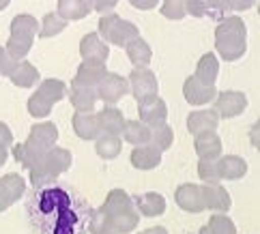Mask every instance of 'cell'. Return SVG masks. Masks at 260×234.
Instances as JSON below:
<instances>
[{"label": "cell", "instance_id": "obj_1", "mask_svg": "<svg viewBox=\"0 0 260 234\" xmlns=\"http://www.w3.org/2000/svg\"><path fill=\"white\" fill-rule=\"evenodd\" d=\"M215 52L221 60L235 62L247 52V26L239 15H226L215 28Z\"/></svg>", "mask_w": 260, "mask_h": 234}, {"label": "cell", "instance_id": "obj_2", "mask_svg": "<svg viewBox=\"0 0 260 234\" xmlns=\"http://www.w3.org/2000/svg\"><path fill=\"white\" fill-rule=\"evenodd\" d=\"M13 159L17 163H22L26 170L30 172V183L32 187H41L48 179H52L50 172L45 170V151H41L39 146H35L32 142H20L13 144Z\"/></svg>", "mask_w": 260, "mask_h": 234}, {"label": "cell", "instance_id": "obj_3", "mask_svg": "<svg viewBox=\"0 0 260 234\" xmlns=\"http://www.w3.org/2000/svg\"><path fill=\"white\" fill-rule=\"evenodd\" d=\"M99 37L104 41H108L110 45L125 48L129 41L140 37V28L134 22L118 17L116 13H106L104 17H99Z\"/></svg>", "mask_w": 260, "mask_h": 234}, {"label": "cell", "instance_id": "obj_4", "mask_svg": "<svg viewBox=\"0 0 260 234\" xmlns=\"http://www.w3.org/2000/svg\"><path fill=\"white\" fill-rule=\"evenodd\" d=\"M138 118L146 123L151 129H157L168 123V106L166 101L157 95H148L144 99L138 101Z\"/></svg>", "mask_w": 260, "mask_h": 234}, {"label": "cell", "instance_id": "obj_5", "mask_svg": "<svg viewBox=\"0 0 260 234\" xmlns=\"http://www.w3.org/2000/svg\"><path fill=\"white\" fill-rule=\"evenodd\" d=\"M213 108L219 118H237L247 110V95L241 90H221L217 92Z\"/></svg>", "mask_w": 260, "mask_h": 234}, {"label": "cell", "instance_id": "obj_6", "mask_svg": "<svg viewBox=\"0 0 260 234\" xmlns=\"http://www.w3.org/2000/svg\"><path fill=\"white\" fill-rule=\"evenodd\" d=\"M127 82H129V92L136 97V101H140L148 95H155L157 88H159L157 76L148 67H134Z\"/></svg>", "mask_w": 260, "mask_h": 234}, {"label": "cell", "instance_id": "obj_7", "mask_svg": "<svg viewBox=\"0 0 260 234\" xmlns=\"http://www.w3.org/2000/svg\"><path fill=\"white\" fill-rule=\"evenodd\" d=\"M183 97L189 106H207L213 104L217 97V88L215 86H209V84L200 82L196 76H189L187 80L183 82Z\"/></svg>", "mask_w": 260, "mask_h": 234}, {"label": "cell", "instance_id": "obj_8", "mask_svg": "<svg viewBox=\"0 0 260 234\" xmlns=\"http://www.w3.org/2000/svg\"><path fill=\"white\" fill-rule=\"evenodd\" d=\"M174 202L176 207L185 213H202L204 209V198H202V187L196 183H183L176 187L174 191Z\"/></svg>", "mask_w": 260, "mask_h": 234}, {"label": "cell", "instance_id": "obj_9", "mask_svg": "<svg viewBox=\"0 0 260 234\" xmlns=\"http://www.w3.org/2000/svg\"><path fill=\"white\" fill-rule=\"evenodd\" d=\"M129 92V82L127 78L118 76V73H108L106 80L99 84L97 88V97L99 101H104L106 106H116L120 99Z\"/></svg>", "mask_w": 260, "mask_h": 234}, {"label": "cell", "instance_id": "obj_10", "mask_svg": "<svg viewBox=\"0 0 260 234\" xmlns=\"http://www.w3.org/2000/svg\"><path fill=\"white\" fill-rule=\"evenodd\" d=\"M161 155H164V151L159 146H157L155 142H148V144H142V146H134L132 155H129V163H132L136 170L148 172V170L159 168Z\"/></svg>", "mask_w": 260, "mask_h": 234}, {"label": "cell", "instance_id": "obj_11", "mask_svg": "<svg viewBox=\"0 0 260 234\" xmlns=\"http://www.w3.org/2000/svg\"><path fill=\"white\" fill-rule=\"evenodd\" d=\"M108 67L106 62H88V60H82V64L78 67L76 76H73L71 84H78V86H84V88H99V84L106 80L108 76Z\"/></svg>", "mask_w": 260, "mask_h": 234}, {"label": "cell", "instance_id": "obj_12", "mask_svg": "<svg viewBox=\"0 0 260 234\" xmlns=\"http://www.w3.org/2000/svg\"><path fill=\"white\" fill-rule=\"evenodd\" d=\"M80 56L88 62H106L110 56V43L99 37V32H88L80 41Z\"/></svg>", "mask_w": 260, "mask_h": 234}, {"label": "cell", "instance_id": "obj_13", "mask_svg": "<svg viewBox=\"0 0 260 234\" xmlns=\"http://www.w3.org/2000/svg\"><path fill=\"white\" fill-rule=\"evenodd\" d=\"M202 198H204V209L213 213H226L232 207V198L226 187L219 183H204L202 185Z\"/></svg>", "mask_w": 260, "mask_h": 234}, {"label": "cell", "instance_id": "obj_14", "mask_svg": "<svg viewBox=\"0 0 260 234\" xmlns=\"http://www.w3.org/2000/svg\"><path fill=\"white\" fill-rule=\"evenodd\" d=\"M219 114L215 108H202V110H193L187 116V131L191 136L204 133V131H217L219 127Z\"/></svg>", "mask_w": 260, "mask_h": 234}, {"label": "cell", "instance_id": "obj_15", "mask_svg": "<svg viewBox=\"0 0 260 234\" xmlns=\"http://www.w3.org/2000/svg\"><path fill=\"white\" fill-rule=\"evenodd\" d=\"M193 151L200 159H219L224 144L217 131H204V133L193 136Z\"/></svg>", "mask_w": 260, "mask_h": 234}, {"label": "cell", "instance_id": "obj_16", "mask_svg": "<svg viewBox=\"0 0 260 234\" xmlns=\"http://www.w3.org/2000/svg\"><path fill=\"white\" fill-rule=\"evenodd\" d=\"M26 193V179L22 174H5L0 176V198L7 202V207H13L15 202H20Z\"/></svg>", "mask_w": 260, "mask_h": 234}, {"label": "cell", "instance_id": "obj_17", "mask_svg": "<svg viewBox=\"0 0 260 234\" xmlns=\"http://www.w3.org/2000/svg\"><path fill=\"white\" fill-rule=\"evenodd\" d=\"M71 127H73V133L80 140H88V142H95L101 136L97 114H92V112H76L71 118Z\"/></svg>", "mask_w": 260, "mask_h": 234}, {"label": "cell", "instance_id": "obj_18", "mask_svg": "<svg viewBox=\"0 0 260 234\" xmlns=\"http://www.w3.org/2000/svg\"><path fill=\"white\" fill-rule=\"evenodd\" d=\"M97 123L101 133H114V136H123L127 118L123 114V110H118L116 106H106L104 110H99L97 114Z\"/></svg>", "mask_w": 260, "mask_h": 234}, {"label": "cell", "instance_id": "obj_19", "mask_svg": "<svg viewBox=\"0 0 260 234\" xmlns=\"http://www.w3.org/2000/svg\"><path fill=\"white\" fill-rule=\"evenodd\" d=\"M134 204H136V211L140 213L142 217H148V219L161 217V215L166 213V198L161 193H157V191L140 193L134 200Z\"/></svg>", "mask_w": 260, "mask_h": 234}, {"label": "cell", "instance_id": "obj_20", "mask_svg": "<svg viewBox=\"0 0 260 234\" xmlns=\"http://www.w3.org/2000/svg\"><path fill=\"white\" fill-rule=\"evenodd\" d=\"M221 181H241L247 174V161L239 155H221L217 159Z\"/></svg>", "mask_w": 260, "mask_h": 234}, {"label": "cell", "instance_id": "obj_21", "mask_svg": "<svg viewBox=\"0 0 260 234\" xmlns=\"http://www.w3.org/2000/svg\"><path fill=\"white\" fill-rule=\"evenodd\" d=\"M28 142H32L35 146H39L41 151L48 153L50 148L56 146L58 142V129L54 123H37L30 127L28 133Z\"/></svg>", "mask_w": 260, "mask_h": 234}, {"label": "cell", "instance_id": "obj_22", "mask_svg": "<svg viewBox=\"0 0 260 234\" xmlns=\"http://www.w3.org/2000/svg\"><path fill=\"white\" fill-rule=\"evenodd\" d=\"M71 163H73V155H71V151H67V148H62V146H54L45 153V170L50 172L52 179L64 174L71 168Z\"/></svg>", "mask_w": 260, "mask_h": 234}, {"label": "cell", "instance_id": "obj_23", "mask_svg": "<svg viewBox=\"0 0 260 234\" xmlns=\"http://www.w3.org/2000/svg\"><path fill=\"white\" fill-rule=\"evenodd\" d=\"M101 209H104L110 215V217H116V215H123L127 211H134L136 204H134L132 195H129L127 191L112 189V191L106 195V200H104V204H101Z\"/></svg>", "mask_w": 260, "mask_h": 234}, {"label": "cell", "instance_id": "obj_24", "mask_svg": "<svg viewBox=\"0 0 260 234\" xmlns=\"http://www.w3.org/2000/svg\"><path fill=\"white\" fill-rule=\"evenodd\" d=\"M69 101H71V106L76 108V112H92L99 97H97L95 88H84V86H78V84H71L69 86Z\"/></svg>", "mask_w": 260, "mask_h": 234}, {"label": "cell", "instance_id": "obj_25", "mask_svg": "<svg viewBox=\"0 0 260 234\" xmlns=\"http://www.w3.org/2000/svg\"><path fill=\"white\" fill-rule=\"evenodd\" d=\"M56 11L64 17V20H84L92 13V3L90 0H58Z\"/></svg>", "mask_w": 260, "mask_h": 234}, {"label": "cell", "instance_id": "obj_26", "mask_svg": "<svg viewBox=\"0 0 260 234\" xmlns=\"http://www.w3.org/2000/svg\"><path fill=\"white\" fill-rule=\"evenodd\" d=\"M193 76H196L200 82L209 84V86H215V82L219 78V60H217V54H202V58L198 60L196 64V71H193Z\"/></svg>", "mask_w": 260, "mask_h": 234}, {"label": "cell", "instance_id": "obj_27", "mask_svg": "<svg viewBox=\"0 0 260 234\" xmlns=\"http://www.w3.org/2000/svg\"><path fill=\"white\" fill-rule=\"evenodd\" d=\"M123 140L129 142L132 146H142L153 142V129L148 127L146 123H142L140 118L138 120H127L125 131H123Z\"/></svg>", "mask_w": 260, "mask_h": 234}, {"label": "cell", "instance_id": "obj_28", "mask_svg": "<svg viewBox=\"0 0 260 234\" xmlns=\"http://www.w3.org/2000/svg\"><path fill=\"white\" fill-rule=\"evenodd\" d=\"M9 80H11L17 88H30L39 82V69L28 60H20L15 64V69L11 71Z\"/></svg>", "mask_w": 260, "mask_h": 234}, {"label": "cell", "instance_id": "obj_29", "mask_svg": "<svg viewBox=\"0 0 260 234\" xmlns=\"http://www.w3.org/2000/svg\"><path fill=\"white\" fill-rule=\"evenodd\" d=\"M125 52H127V58L134 67H148V62L153 58V50L142 37H136L134 41H129L125 45Z\"/></svg>", "mask_w": 260, "mask_h": 234}, {"label": "cell", "instance_id": "obj_30", "mask_svg": "<svg viewBox=\"0 0 260 234\" xmlns=\"http://www.w3.org/2000/svg\"><path fill=\"white\" fill-rule=\"evenodd\" d=\"M123 136H114V133H101L95 140V153L101 159H116L123 151Z\"/></svg>", "mask_w": 260, "mask_h": 234}, {"label": "cell", "instance_id": "obj_31", "mask_svg": "<svg viewBox=\"0 0 260 234\" xmlns=\"http://www.w3.org/2000/svg\"><path fill=\"white\" fill-rule=\"evenodd\" d=\"M32 43H35L32 35H11L5 45V50L9 52V56H11L15 62H20V60H26V56L32 50Z\"/></svg>", "mask_w": 260, "mask_h": 234}, {"label": "cell", "instance_id": "obj_32", "mask_svg": "<svg viewBox=\"0 0 260 234\" xmlns=\"http://www.w3.org/2000/svg\"><path fill=\"white\" fill-rule=\"evenodd\" d=\"M9 30H11V35H32L35 37L41 30V22L37 17H32L30 13H20L11 20Z\"/></svg>", "mask_w": 260, "mask_h": 234}, {"label": "cell", "instance_id": "obj_33", "mask_svg": "<svg viewBox=\"0 0 260 234\" xmlns=\"http://www.w3.org/2000/svg\"><path fill=\"white\" fill-rule=\"evenodd\" d=\"M67 24H69V20H64V17H62L58 11L45 13V15H43V20H41L39 37H41V39H52V37L60 35L64 28H67Z\"/></svg>", "mask_w": 260, "mask_h": 234}, {"label": "cell", "instance_id": "obj_34", "mask_svg": "<svg viewBox=\"0 0 260 234\" xmlns=\"http://www.w3.org/2000/svg\"><path fill=\"white\" fill-rule=\"evenodd\" d=\"M37 90H39L48 101H52V104H60V101L64 99V95H67V86H64V82L56 80V78L43 80Z\"/></svg>", "mask_w": 260, "mask_h": 234}, {"label": "cell", "instance_id": "obj_35", "mask_svg": "<svg viewBox=\"0 0 260 234\" xmlns=\"http://www.w3.org/2000/svg\"><path fill=\"white\" fill-rule=\"evenodd\" d=\"M26 110H28V114L32 118H48L54 110V104L45 99L39 90H35L28 99V104H26Z\"/></svg>", "mask_w": 260, "mask_h": 234}, {"label": "cell", "instance_id": "obj_36", "mask_svg": "<svg viewBox=\"0 0 260 234\" xmlns=\"http://www.w3.org/2000/svg\"><path fill=\"white\" fill-rule=\"evenodd\" d=\"M140 217H142V215L138 213L136 209L134 211H127L123 215H116V217H112L114 232L116 234H129V232H134L138 228V223H140Z\"/></svg>", "mask_w": 260, "mask_h": 234}, {"label": "cell", "instance_id": "obj_37", "mask_svg": "<svg viewBox=\"0 0 260 234\" xmlns=\"http://www.w3.org/2000/svg\"><path fill=\"white\" fill-rule=\"evenodd\" d=\"M159 11L166 20H183L187 15V0H161Z\"/></svg>", "mask_w": 260, "mask_h": 234}, {"label": "cell", "instance_id": "obj_38", "mask_svg": "<svg viewBox=\"0 0 260 234\" xmlns=\"http://www.w3.org/2000/svg\"><path fill=\"white\" fill-rule=\"evenodd\" d=\"M88 230L90 234H110V232H114V226H112V217L104 211V209H97L95 213H92V217L88 221Z\"/></svg>", "mask_w": 260, "mask_h": 234}, {"label": "cell", "instance_id": "obj_39", "mask_svg": "<svg viewBox=\"0 0 260 234\" xmlns=\"http://www.w3.org/2000/svg\"><path fill=\"white\" fill-rule=\"evenodd\" d=\"M207 226L213 234H237V226L226 213H213Z\"/></svg>", "mask_w": 260, "mask_h": 234}, {"label": "cell", "instance_id": "obj_40", "mask_svg": "<svg viewBox=\"0 0 260 234\" xmlns=\"http://www.w3.org/2000/svg\"><path fill=\"white\" fill-rule=\"evenodd\" d=\"M198 176L202 183H219L221 176L217 170V159H198Z\"/></svg>", "mask_w": 260, "mask_h": 234}, {"label": "cell", "instance_id": "obj_41", "mask_svg": "<svg viewBox=\"0 0 260 234\" xmlns=\"http://www.w3.org/2000/svg\"><path fill=\"white\" fill-rule=\"evenodd\" d=\"M67 195L62 193V189H48V193H43L41 195V211L43 213H50L54 211V207H58V209H67Z\"/></svg>", "mask_w": 260, "mask_h": 234}, {"label": "cell", "instance_id": "obj_42", "mask_svg": "<svg viewBox=\"0 0 260 234\" xmlns=\"http://www.w3.org/2000/svg\"><path fill=\"white\" fill-rule=\"evenodd\" d=\"M153 142L166 153L174 144V129L168 123L161 125V127H157V129H153Z\"/></svg>", "mask_w": 260, "mask_h": 234}, {"label": "cell", "instance_id": "obj_43", "mask_svg": "<svg viewBox=\"0 0 260 234\" xmlns=\"http://www.w3.org/2000/svg\"><path fill=\"white\" fill-rule=\"evenodd\" d=\"M230 11V0H207V17L224 20Z\"/></svg>", "mask_w": 260, "mask_h": 234}, {"label": "cell", "instance_id": "obj_44", "mask_svg": "<svg viewBox=\"0 0 260 234\" xmlns=\"http://www.w3.org/2000/svg\"><path fill=\"white\" fill-rule=\"evenodd\" d=\"M15 60L9 56V52L5 50V48H0V76H11V71L15 69Z\"/></svg>", "mask_w": 260, "mask_h": 234}, {"label": "cell", "instance_id": "obj_45", "mask_svg": "<svg viewBox=\"0 0 260 234\" xmlns=\"http://www.w3.org/2000/svg\"><path fill=\"white\" fill-rule=\"evenodd\" d=\"M187 13L193 17H207V0H187Z\"/></svg>", "mask_w": 260, "mask_h": 234}, {"label": "cell", "instance_id": "obj_46", "mask_svg": "<svg viewBox=\"0 0 260 234\" xmlns=\"http://www.w3.org/2000/svg\"><path fill=\"white\" fill-rule=\"evenodd\" d=\"M90 3H92V11H97V13H101V15L112 13L114 7H116L114 0H90Z\"/></svg>", "mask_w": 260, "mask_h": 234}, {"label": "cell", "instance_id": "obj_47", "mask_svg": "<svg viewBox=\"0 0 260 234\" xmlns=\"http://www.w3.org/2000/svg\"><path fill=\"white\" fill-rule=\"evenodd\" d=\"M0 146H5V148L13 146V131L9 129V125L3 123V120H0Z\"/></svg>", "mask_w": 260, "mask_h": 234}, {"label": "cell", "instance_id": "obj_48", "mask_svg": "<svg viewBox=\"0 0 260 234\" xmlns=\"http://www.w3.org/2000/svg\"><path fill=\"white\" fill-rule=\"evenodd\" d=\"M127 3L134 9H140V11H151L157 5H161V0H127Z\"/></svg>", "mask_w": 260, "mask_h": 234}, {"label": "cell", "instance_id": "obj_49", "mask_svg": "<svg viewBox=\"0 0 260 234\" xmlns=\"http://www.w3.org/2000/svg\"><path fill=\"white\" fill-rule=\"evenodd\" d=\"M258 0H230V11H247V9H252Z\"/></svg>", "mask_w": 260, "mask_h": 234}, {"label": "cell", "instance_id": "obj_50", "mask_svg": "<svg viewBox=\"0 0 260 234\" xmlns=\"http://www.w3.org/2000/svg\"><path fill=\"white\" fill-rule=\"evenodd\" d=\"M249 144H252L256 151H260V118L249 127Z\"/></svg>", "mask_w": 260, "mask_h": 234}, {"label": "cell", "instance_id": "obj_51", "mask_svg": "<svg viewBox=\"0 0 260 234\" xmlns=\"http://www.w3.org/2000/svg\"><path fill=\"white\" fill-rule=\"evenodd\" d=\"M138 234H168V230H166L164 226H153V228H146V230L138 232Z\"/></svg>", "mask_w": 260, "mask_h": 234}, {"label": "cell", "instance_id": "obj_52", "mask_svg": "<svg viewBox=\"0 0 260 234\" xmlns=\"http://www.w3.org/2000/svg\"><path fill=\"white\" fill-rule=\"evenodd\" d=\"M7 161H9V148L0 146V168H3Z\"/></svg>", "mask_w": 260, "mask_h": 234}, {"label": "cell", "instance_id": "obj_53", "mask_svg": "<svg viewBox=\"0 0 260 234\" xmlns=\"http://www.w3.org/2000/svg\"><path fill=\"white\" fill-rule=\"evenodd\" d=\"M9 5H11V0H0V11H5Z\"/></svg>", "mask_w": 260, "mask_h": 234}, {"label": "cell", "instance_id": "obj_54", "mask_svg": "<svg viewBox=\"0 0 260 234\" xmlns=\"http://www.w3.org/2000/svg\"><path fill=\"white\" fill-rule=\"evenodd\" d=\"M198 234H213V232H211V228H209V226H202V228L198 230Z\"/></svg>", "mask_w": 260, "mask_h": 234}, {"label": "cell", "instance_id": "obj_55", "mask_svg": "<svg viewBox=\"0 0 260 234\" xmlns=\"http://www.w3.org/2000/svg\"><path fill=\"white\" fill-rule=\"evenodd\" d=\"M7 209H9V207H7V202H5L3 198H0V213H5Z\"/></svg>", "mask_w": 260, "mask_h": 234}, {"label": "cell", "instance_id": "obj_56", "mask_svg": "<svg viewBox=\"0 0 260 234\" xmlns=\"http://www.w3.org/2000/svg\"><path fill=\"white\" fill-rule=\"evenodd\" d=\"M258 15H260V3H258Z\"/></svg>", "mask_w": 260, "mask_h": 234}, {"label": "cell", "instance_id": "obj_57", "mask_svg": "<svg viewBox=\"0 0 260 234\" xmlns=\"http://www.w3.org/2000/svg\"><path fill=\"white\" fill-rule=\"evenodd\" d=\"M114 3H120V0H114Z\"/></svg>", "mask_w": 260, "mask_h": 234}, {"label": "cell", "instance_id": "obj_58", "mask_svg": "<svg viewBox=\"0 0 260 234\" xmlns=\"http://www.w3.org/2000/svg\"><path fill=\"white\" fill-rule=\"evenodd\" d=\"M110 234H116V232H110Z\"/></svg>", "mask_w": 260, "mask_h": 234}]
</instances>
